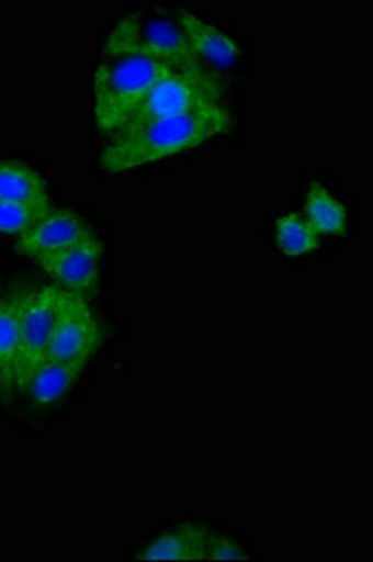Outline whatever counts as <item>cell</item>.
<instances>
[{
  "instance_id": "1",
  "label": "cell",
  "mask_w": 373,
  "mask_h": 562,
  "mask_svg": "<svg viewBox=\"0 0 373 562\" xmlns=\"http://www.w3.org/2000/svg\"><path fill=\"white\" fill-rule=\"evenodd\" d=\"M169 66L142 42V15L118 21L103 44L94 74V121L103 135L123 128L137 105L160 79L171 74Z\"/></svg>"
},
{
  "instance_id": "2",
  "label": "cell",
  "mask_w": 373,
  "mask_h": 562,
  "mask_svg": "<svg viewBox=\"0 0 373 562\" xmlns=\"http://www.w3.org/2000/svg\"><path fill=\"white\" fill-rule=\"evenodd\" d=\"M231 111L224 103L193 109L184 115L150 122L134 134L113 137L100 156V166L110 173H126L137 167L188 153L231 130Z\"/></svg>"
},
{
  "instance_id": "3",
  "label": "cell",
  "mask_w": 373,
  "mask_h": 562,
  "mask_svg": "<svg viewBox=\"0 0 373 562\" xmlns=\"http://www.w3.org/2000/svg\"><path fill=\"white\" fill-rule=\"evenodd\" d=\"M224 94H226V83L218 71H213L211 68L171 71L150 89L123 128L118 130L113 137L134 134L143 126L160 119H171V116L184 115L193 109L224 103Z\"/></svg>"
},
{
  "instance_id": "4",
  "label": "cell",
  "mask_w": 373,
  "mask_h": 562,
  "mask_svg": "<svg viewBox=\"0 0 373 562\" xmlns=\"http://www.w3.org/2000/svg\"><path fill=\"white\" fill-rule=\"evenodd\" d=\"M102 341V323L98 321L91 302L57 288V307L46 358L87 366Z\"/></svg>"
},
{
  "instance_id": "5",
  "label": "cell",
  "mask_w": 373,
  "mask_h": 562,
  "mask_svg": "<svg viewBox=\"0 0 373 562\" xmlns=\"http://www.w3.org/2000/svg\"><path fill=\"white\" fill-rule=\"evenodd\" d=\"M55 307H57V285L23 288L15 394H25L34 371L46 360L53 321H55Z\"/></svg>"
},
{
  "instance_id": "6",
  "label": "cell",
  "mask_w": 373,
  "mask_h": 562,
  "mask_svg": "<svg viewBox=\"0 0 373 562\" xmlns=\"http://www.w3.org/2000/svg\"><path fill=\"white\" fill-rule=\"evenodd\" d=\"M103 246L98 238L74 244L38 259L39 269L52 278L53 285L91 301L100 285V261Z\"/></svg>"
},
{
  "instance_id": "7",
  "label": "cell",
  "mask_w": 373,
  "mask_h": 562,
  "mask_svg": "<svg viewBox=\"0 0 373 562\" xmlns=\"http://www.w3.org/2000/svg\"><path fill=\"white\" fill-rule=\"evenodd\" d=\"M92 235L91 227L83 217L71 211L52 209L46 216L29 227L20 237H15V251L20 256L38 261L42 257L52 256L55 251L70 248L74 244L83 243Z\"/></svg>"
},
{
  "instance_id": "8",
  "label": "cell",
  "mask_w": 373,
  "mask_h": 562,
  "mask_svg": "<svg viewBox=\"0 0 373 562\" xmlns=\"http://www.w3.org/2000/svg\"><path fill=\"white\" fill-rule=\"evenodd\" d=\"M142 42L148 52L160 58L171 70H203L208 66L201 63L188 40L182 34L181 26L163 18H143Z\"/></svg>"
},
{
  "instance_id": "9",
  "label": "cell",
  "mask_w": 373,
  "mask_h": 562,
  "mask_svg": "<svg viewBox=\"0 0 373 562\" xmlns=\"http://www.w3.org/2000/svg\"><path fill=\"white\" fill-rule=\"evenodd\" d=\"M177 25L181 26L184 38L192 47L203 65L216 68H229L237 63L240 49L237 42L229 34L222 33L219 29L201 20L190 12L179 13Z\"/></svg>"
},
{
  "instance_id": "10",
  "label": "cell",
  "mask_w": 373,
  "mask_h": 562,
  "mask_svg": "<svg viewBox=\"0 0 373 562\" xmlns=\"http://www.w3.org/2000/svg\"><path fill=\"white\" fill-rule=\"evenodd\" d=\"M21 299L23 288H13L0 296V379L2 396H15V370L20 357Z\"/></svg>"
},
{
  "instance_id": "11",
  "label": "cell",
  "mask_w": 373,
  "mask_h": 562,
  "mask_svg": "<svg viewBox=\"0 0 373 562\" xmlns=\"http://www.w3.org/2000/svg\"><path fill=\"white\" fill-rule=\"evenodd\" d=\"M208 529L203 524L179 525L137 553L139 561H205Z\"/></svg>"
},
{
  "instance_id": "12",
  "label": "cell",
  "mask_w": 373,
  "mask_h": 562,
  "mask_svg": "<svg viewBox=\"0 0 373 562\" xmlns=\"http://www.w3.org/2000/svg\"><path fill=\"white\" fill-rule=\"evenodd\" d=\"M84 366L68 364L46 358L34 371L25 394L34 407H52L65 400L66 394L78 383Z\"/></svg>"
},
{
  "instance_id": "13",
  "label": "cell",
  "mask_w": 373,
  "mask_h": 562,
  "mask_svg": "<svg viewBox=\"0 0 373 562\" xmlns=\"http://www.w3.org/2000/svg\"><path fill=\"white\" fill-rule=\"evenodd\" d=\"M0 199L23 205L52 203L44 177L21 160H0Z\"/></svg>"
},
{
  "instance_id": "14",
  "label": "cell",
  "mask_w": 373,
  "mask_h": 562,
  "mask_svg": "<svg viewBox=\"0 0 373 562\" xmlns=\"http://www.w3.org/2000/svg\"><path fill=\"white\" fill-rule=\"evenodd\" d=\"M304 220L319 237L348 235V209L321 184H309L304 198Z\"/></svg>"
},
{
  "instance_id": "15",
  "label": "cell",
  "mask_w": 373,
  "mask_h": 562,
  "mask_svg": "<svg viewBox=\"0 0 373 562\" xmlns=\"http://www.w3.org/2000/svg\"><path fill=\"white\" fill-rule=\"evenodd\" d=\"M278 248L290 257L308 256L319 248V235L309 227L308 222L301 214H287L280 217L274 225Z\"/></svg>"
},
{
  "instance_id": "16",
  "label": "cell",
  "mask_w": 373,
  "mask_h": 562,
  "mask_svg": "<svg viewBox=\"0 0 373 562\" xmlns=\"http://www.w3.org/2000/svg\"><path fill=\"white\" fill-rule=\"evenodd\" d=\"M52 203L44 205H23L0 199V235L20 237L29 227H33L39 217L52 211Z\"/></svg>"
},
{
  "instance_id": "17",
  "label": "cell",
  "mask_w": 373,
  "mask_h": 562,
  "mask_svg": "<svg viewBox=\"0 0 373 562\" xmlns=\"http://www.w3.org/2000/svg\"><path fill=\"white\" fill-rule=\"evenodd\" d=\"M242 546L222 532H208L206 538L205 561H250Z\"/></svg>"
},
{
  "instance_id": "18",
  "label": "cell",
  "mask_w": 373,
  "mask_h": 562,
  "mask_svg": "<svg viewBox=\"0 0 373 562\" xmlns=\"http://www.w3.org/2000/svg\"><path fill=\"white\" fill-rule=\"evenodd\" d=\"M0 394H2V379H0Z\"/></svg>"
},
{
  "instance_id": "19",
  "label": "cell",
  "mask_w": 373,
  "mask_h": 562,
  "mask_svg": "<svg viewBox=\"0 0 373 562\" xmlns=\"http://www.w3.org/2000/svg\"><path fill=\"white\" fill-rule=\"evenodd\" d=\"M0 296H2V288H0Z\"/></svg>"
}]
</instances>
